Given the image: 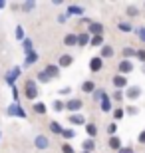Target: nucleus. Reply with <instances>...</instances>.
<instances>
[{
	"mask_svg": "<svg viewBox=\"0 0 145 153\" xmlns=\"http://www.w3.org/2000/svg\"><path fill=\"white\" fill-rule=\"evenodd\" d=\"M46 74H48V78H58V76H60V68H58V66H48V68L44 70Z\"/></svg>",
	"mask_w": 145,
	"mask_h": 153,
	"instance_id": "9d476101",
	"label": "nucleus"
},
{
	"mask_svg": "<svg viewBox=\"0 0 145 153\" xmlns=\"http://www.w3.org/2000/svg\"><path fill=\"white\" fill-rule=\"evenodd\" d=\"M24 96L28 97V100H36L38 88H36V82H34V79H28V82H26V85H24Z\"/></svg>",
	"mask_w": 145,
	"mask_h": 153,
	"instance_id": "f257e3e1",
	"label": "nucleus"
},
{
	"mask_svg": "<svg viewBox=\"0 0 145 153\" xmlns=\"http://www.w3.org/2000/svg\"><path fill=\"white\" fill-rule=\"evenodd\" d=\"M72 62H74V58L68 56V54H64V56L60 58V66H62V68H70V66H72Z\"/></svg>",
	"mask_w": 145,
	"mask_h": 153,
	"instance_id": "9b49d317",
	"label": "nucleus"
},
{
	"mask_svg": "<svg viewBox=\"0 0 145 153\" xmlns=\"http://www.w3.org/2000/svg\"><path fill=\"white\" fill-rule=\"evenodd\" d=\"M101 109L103 111H109V100H107V96L101 97Z\"/></svg>",
	"mask_w": 145,
	"mask_h": 153,
	"instance_id": "a878e982",
	"label": "nucleus"
},
{
	"mask_svg": "<svg viewBox=\"0 0 145 153\" xmlns=\"http://www.w3.org/2000/svg\"><path fill=\"white\" fill-rule=\"evenodd\" d=\"M109 147L112 149H121V139L115 137V135H112L109 137Z\"/></svg>",
	"mask_w": 145,
	"mask_h": 153,
	"instance_id": "ddd939ff",
	"label": "nucleus"
},
{
	"mask_svg": "<svg viewBox=\"0 0 145 153\" xmlns=\"http://www.w3.org/2000/svg\"><path fill=\"white\" fill-rule=\"evenodd\" d=\"M62 135L66 137V139H72V137L76 135V131L74 129H62Z\"/></svg>",
	"mask_w": 145,
	"mask_h": 153,
	"instance_id": "bb28decb",
	"label": "nucleus"
},
{
	"mask_svg": "<svg viewBox=\"0 0 145 153\" xmlns=\"http://www.w3.org/2000/svg\"><path fill=\"white\" fill-rule=\"evenodd\" d=\"M6 114L8 115H16V117H26V111H24L18 103H12V105H8V109H6Z\"/></svg>",
	"mask_w": 145,
	"mask_h": 153,
	"instance_id": "f03ea898",
	"label": "nucleus"
},
{
	"mask_svg": "<svg viewBox=\"0 0 145 153\" xmlns=\"http://www.w3.org/2000/svg\"><path fill=\"white\" fill-rule=\"evenodd\" d=\"M50 131L52 133H62V125L58 121H50Z\"/></svg>",
	"mask_w": 145,
	"mask_h": 153,
	"instance_id": "aec40b11",
	"label": "nucleus"
},
{
	"mask_svg": "<svg viewBox=\"0 0 145 153\" xmlns=\"http://www.w3.org/2000/svg\"><path fill=\"white\" fill-rule=\"evenodd\" d=\"M127 16H129V18L137 16V8H133V6H129V8H127Z\"/></svg>",
	"mask_w": 145,
	"mask_h": 153,
	"instance_id": "72a5a7b5",
	"label": "nucleus"
},
{
	"mask_svg": "<svg viewBox=\"0 0 145 153\" xmlns=\"http://www.w3.org/2000/svg\"><path fill=\"white\" fill-rule=\"evenodd\" d=\"M64 44L66 46H78V36L76 34H68L66 38H64Z\"/></svg>",
	"mask_w": 145,
	"mask_h": 153,
	"instance_id": "f8f14e48",
	"label": "nucleus"
},
{
	"mask_svg": "<svg viewBox=\"0 0 145 153\" xmlns=\"http://www.w3.org/2000/svg\"><path fill=\"white\" fill-rule=\"evenodd\" d=\"M82 90L84 91H94V84H91V82H84V84H82Z\"/></svg>",
	"mask_w": 145,
	"mask_h": 153,
	"instance_id": "c85d7f7f",
	"label": "nucleus"
},
{
	"mask_svg": "<svg viewBox=\"0 0 145 153\" xmlns=\"http://www.w3.org/2000/svg\"><path fill=\"white\" fill-rule=\"evenodd\" d=\"M123 56H125V58L135 56V50H133V48H123Z\"/></svg>",
	"mask_w": 145,
	"mask_h": 153,
	"instance_id": "2f4dec72",
	"label": "nucleus"
},
{
	"mask_svg": "<svg viewBox=\"0 0 145 153\" xmlns=\"http://www.w3.org/2000/svg\"><path fill=\"white\" fill-rule=\"evenodd\" d=\"M139 143H145V131H141V133H139Z\"/></svg>",
	"mask_w": 145,
	"mask_h": 153,
	"instance_id": "49530a36",
	"label": "nucleus"
},
{
	"mask_svg": "<svg viewBox=\"0 0 145 153\" xmlns=\"http://www.w3.org/2000/svg\"><path fill=\"white\" fill-rule=\"evenodd\" d=\"M119 153H133V149H131V147H121Z\"/></svg>",
	"mask_w": 145,
	"mask_h": 153,
	"instance_id": "a18cd8bd",
	"label": "nucleus"
},
{
	"mask_svg": "<svg viewBox=\"0 0 145 153\" xmlns=\"http://www.w3.org/2000/svg\"><path fill=\"white\" fill-rule=\"evenodd\" d=\"M115 129H117V125H115V123H112V125H109V127H107V131H109L112 135H113V133H115Z\"/></svg>",
	"mask_w": 145,
	"mask_h": 153,
	"instance_id": "c03bdc74",
	"label": "nucleus"
},
{
	"mask_svg": "<svg viewBox=\"0 0 145 153\" xmlns=\"http://www.w3.org/2000/svg\"><path fill=\"white\" fill-rule=\"evenodd\" d=\"M95 147V143L91 141V139H88V141H84V151H88V153H91V149Z\"/></svg>",
	"mask_w": 145,
	"mask_h": 153,
	"instance_id": "b1692460",
	"label": "nucleus"
},
{
	"mask_svg": "<svg viewBox=\"0 0 145 153\" xmlns=\"http://www.w3.org/2000/svg\"><path fill=\"white\" fill-rule=\"evenodd\" d=\"M135 56L139 58L141 62H145V50H139V52H135Z\"/></svg>",
	"mask_w": 145,
	"mask_h": 153,
	"instance_id": "58836bf2",
	"label": "nucleus"
},
{
	"mask_svg": "<svg viewBox=\"0 0 145 153\" xmlns=\"http://www.w3.org/2000/svg\"><path fill=\"white\" fill-rule=\"evenodd\" d=\"M109 56H113V48L112 46H103V48H101V60H103V58H109Z\"/></svg>",
	"mask_w": 145,
	"mask_h": 153,
	"instance_id": "f3484780",
	"label": "nucleus"
},
{
	"mask_svg": "<svg viewBox=\"0 0 145 153\" xmlns=\"http://www.w3.org/2000/svg\"><path fill=\"white\" fill-rule=\"evenodd\" d=\"M125 84H127V79L123 78V76H115V78H113V85H115L117 90H119V88H123Z\"/></svg>",
	"mask_w": 145,
	"mask_h": 153,
	"instance_id": "2eb2a0df",
	"label": "nucleus"
},
{
	"mask_svg": "<svg viewBox=\"0 0 145 153\" xmlns=\"http://www.w3.org/2000/svg\"><path fill=\"white\" fill-rule=\"evenodd\" d=\"M0 139H2V133H0Z\"/></svg>",
	"mask_w": 145,
	"mask_h": 153,
	"instance_id": "09e8293b",
	"label": "nucleus"
},
{
	"mask_svg": "<svg viewBox=\"0 0 145 153\" xmlns=\"http://www.w3.org/2000/svg\"><path fill=\"white\" fill-rule=\"evenodd\" d=\"M125 96H127L129 100H137V97L141 96V88H137V85H131V88H127Z\"/></svg>",
	"mask_w": 145,
	"mask_h": 153,
	"instance_id": "20e7f679",
	"label": "nucleus"
},
{
	"mask_svg": "<svg viewBox=\"0 0 145 153\" xmlns=\"http://www.w3.org/2000/svg\"><path fill=\"white\" fill-rule=\"evenodd\" d=\"M89 42V36L88 34H80L78 36V46H86Z\"/></svg>",
	"mask_w": 145,
	"mask_h": 153,
	"instance_id": "4be33fe9",
	"label": "nucleus"
},
{
	"mask_svg": "<svg viewBox=\"0 0 145 153\" xmlns=\"http://www.w3.org/2000/svg\"><path fill=\"white\" fill-rule=\"evenodd\" d=\"M64 108L70 109V111H78V109H82V100H70Z\"/></svg>",
	"mask_w": 145,
	"mask_h": 153,
	"instance_id": "423d86ee",
	"label": "nucleus"
},
{
	"mask_svg": "<svg viewBox=\"0 0 145 153\" xmlns=\"http://www.w3.org/2000/svg\"><path fill=\"white\" fill-rule=\"evenodd\" d=\"M60 94H62V96H68V94H72V88H62Z\"/></svg>",
	"mask_w": 145,
	"mask_h": 153,
	"instance_id": "a19ab883",
	"label": "nucleus"
},
{
	"mask_svg": "<svg viewBox=\"0 0 145 153\" xmlns=\"http://www.w3.org/2000/svg\"><path fill=\"white\" fill-rule=\"evenodd\" d=\"M94 94H95V96H94V97H95V100H101V97L106 96V91H103V90H95V91H94Z\"/></svg>",
	"mask_w": 145,
	"mask_h": 153,
	"instance_id": "c9c22d12",
	"label": "nucleus"
},
{
	"mask_svg": "<svg viewBox=\"0 0 145 153\" xmlns=\"http://www.w3.org/2000/svg\"><path fill=\"white\" fill-rule=\"evenodd\" d=\"M131 70H133V62L123 60V62L119 64V72H121V74H127V72H131Z\"/></svg>",
	"mask_w": 145,
	"mask_h": 153,
	"instance_id": "1a4fd4ad",
	"label": "nucleus"
},
{
	"mask_svg": "<svg viewBox=\"0 0 145 153\" xmlns=\"http://www.w3.org/2000/svg\"><path fill=\"white\" fill-rule=\"evenodd\" d=\"M34 6H36V2H24V4H22V10L24 12H30V10H34Z\"/></svg>",
	"mask_w": 145,
	"mask_h": 153,
	"instance_id": "cd10ccee",
	"label": "nucleus"
},
{
	"mask_svg": "<svg viewBox=\"0 0 145 153\" xmlns=\"http://www.w3.org/2000/svg\"><path fill=\"white\" fill-rule=\"evenodd\" d=\"M137 34H139V38H141V42L145 44V28H139V30H135Z\"/></svg>",
	"mask_w": 145,
	"mask_h": 153,
	"instance_id": "e433bc0d",
	"label": "nucleus"
},
{
	"mask_svg": "<svg viewBox=\"0 0 145 153\" xmlns=\"http://www.w3.org/2000/svg\"><path fill=\"white\" fill-rule=\"evenodd\" d=\"M68 14L70 16H80V14H84V10L80 6H68Z\"/></svg>",
	"mask_w": 145,
	"mask_h": 153,
	"instance_id": "dca6fc26",
	"label": "nucleus"
},
{
	"mask_svg": "<svg viewBox=\"0 0 145 153\" xmlns=\"http://www.w3.org/2000/svg\"><path fill=\"white\" fill-rule=\"evenodd\" d=\"M125 111L131 114V115H135V114H137V108H135V105H129V108H125Z\"/></svg>",
	"mask_w": 145,
	"mask_h": 153,
	"instance_id": "4c0bfd02",
	"label": "nucleus"
},
{
	"mask_svg": "<svg viewBox=\"0 0 145 153\" xmlns=\"http://www.w3.org/2000/svg\"><path fill=\"white\" fill-rule=\"evenodd\" d=\"M113 117H115V119H121V117H123V111H121V109H115V114H113Z\"/></svg>",
	"mask_w": 145,
	"mask_h": 153,
	"instance_id": "79ce46f5",
	"label": "nucleus"
},
{
	"mask_svg": "<svg viewBox=\"0 0 145 153\" xmlns=\"http://www.w3.org/2000/svg\"><path fill=\"white\" fill-rule=\"evenodd\" d=\"M18 76H20V68H14L10 74H6V82H8L10 85H14V82H16Z\"/></svg>",
	"mask_w": 145,
	"mask_h": 153,
	"instance_id": "6e6552de",
	"label": "nucleus"
},
{
	"mask_svg": "<svg viewBox=\"0 0 145 153\" xmlns=\"http://www.w3.org/2000/svg\"><path fill=\"white\" fill-rule=\"evenodd\" d=\"M70 123H76V125H82V123H86V119L82 117V115H78V114H74V115H70Z\"/></svg>",
	"mask_w": 145,
	"mask_h": 153,
	"instance_id": "a211bd4d",
	"label": "nucleus"
},
{
	"mask_svg": "<svg viewBox=\"0 0 145 153\" xmlns=\"http://www.w3.org/2000/svg\"><path fill=\"white\" fill-rule=\"evenodd\" d=\"M38 82H40V84H48V82H50V78H48V74H46V72H40V74H38Z\"/></svg>",
	"mask_w": 145,
	"mask_h": 153,
	"instance_id": "393cba45",
	"label": "nucleus"
},
{
	"mask_svg": "<svg viewBox=\"0 0 145 153\" xmlns=\"http://www.w3.org/2000/svg\"><path fill=\"white\" fill-rule=\"evenodd\" d=\"M34 145H36L38 149H48L50 147V139H48L46 135H38L36 139H34Z\"/></svg>",
	"mask_w": 145,
	"mask_h": 153,
	"instance_id": "7ed1b4c3",
	"label": "nucleus"
},
{
	"mask_svg": "<svg viewBox=\"0 0 145 153\" xmlns=\"http://www.w3.org/2000/svg\"><path fill=\"white\" fill-rule=\"evenodd\" d=\"M34 62H38V54H36V52H30V54H26V66H32Z\"/></svg>",
	"mask_w": 145,
	"mask_h": 153,
	"instance_id": "4468645a",
	"label": "nucleus"
},
{
	"mask_svg": "<svg viewBox=\"0 0 145 153\" xmlns=\"http://www.w3.org/2000/svg\"><path fill=\"white\" fill-rule=\"evenodd\" d=\"M4 6H6V2H4V0H0V10H2Z\"/></svg>",
	"mask_w": 145,
	"mask_h": 153,
	"instance_id": "de8ad7c7",
	"label": "nucleus"
},
{
	"mask_svg": "<svg viewBox=\"0 0 145 153\" xmlns=\"http://www.w3.org/2000/svg\"><path fill=\"white\" fill-rule=\"evenodd\" d=\"M89 32H91L94 36H101L103 34V26H101L100 22H91L89 24Z\"/></svg>",
	"mask_w": 145,
	"mask_h": 153,
	"instance_id": "0eeeda50",
	"label": "nucleus"
},
{
	"mask_svg": "<svg viewBox=\"0 0 145 153\" xmlns=\"http://www.w3.org/2000/svg\"><path fill=\"white\" fill-rule=\"evenodd\" d=\"M22 46H24V52H26V54H30V52H34V50H32V40H28V38H24Z\"/></svg>",
	"mask_w": 145,
	"mask_h": 153,
	"instance_id": "412c9836",
	"label": "nucleus"
},
{
	"mask_svg": "<svg viewBox=\"0 0 145 153\" xmlns=\"http://www.w3.org/2000/svg\"><path fill=\"white\" fill-rule=\"evenodd\" d=\"M101 42H103L101 36H94V38H91V46H101Z\"/></svg>",
	"mask_w": 145,
	"mask_h": 153,
	"instance_id": "7c9ffc66",
	"label": "nucleus"
},
{
	"mask_svg": "<svg viewBox=\"0 0 145 153\" xmlns=\"http://www.w3.org/2000/svg\"><path fill=\"white\" fill-rule=\"evenodd\" d=\"M82 153H88V151H82Z\"/></svg>",
	"mask_w": 145,
	"mask_h": 153,
	"instance_id": "8fccbe9b",
	"label": "nucleus"
},
{
	"mask_svg": "<svg viewBox=\"0 0 145 153\" xmlns=\"http://www.w3.org/2000/svg\"><path fill=\"white\" fill-rule=\"evenodd\" d=\"M101 66H103V62H101V58H100V56L91 58V62H89V70H91V72H100Z\"/></svg>",
	"mask_w": 145,
	"mask_h": 153,
	"instance_id": "39448f33",
	"label": "nucleus"
},
{
	"mask_svg": "<svg viewBox=\"0 0 145 153\" xmlns=\"http://www.w3.org/2000/svg\"><path fill=\"white\" fill-rule=\"evenodd\" d=\"M86 131L89 133V137H94L95 133H97V127H95L94 123H88V125H86Z\"/></svg>",
	"mask_w": 145,
	"mask_h": 153,
	"instance_id": "5701e85b",
	"label": "nucleus"
},
{
	"mask_svg": "<svg viewBox=\"0 0 145 153\" xmlns=\"http://www.w3.org/2000/svg\"><path fill=\"white\" fill-rule=\"evenodd\" d=\"M62 151H64V153H76V151H74V147H72V145H68V143L62 145Z\"/></svg>",
	"mask_w": 145,
	"mask_h": 153,
	"instance_id": "473e14b6",
	"label": "nucleus"
},
{
	"mask_svg": "<svg viewBox=\"0 0 145 153\" xmlns=\"http://www.w3.org/2000/svg\"><path fill=\"white\" fill-rule=\"evenodd\" d=\"M34 111H36V114H38V115H44L46 114V111H48V109H46V105H44V103H34Z\"/></svg>",
	"mask_w": 145,
	"mask_h": 153,
	"instance_id": "6ab92c4d",
	"label": "nucleus"
},
{
	"mask_svg": "<svg viewBox=\"0 0 145 153\" xmlns=\"http://www.w3.org/2000/svg\"><path fill=\"white\" fill-rule=\"evenodd\" d=\"M16 40H24V28L16 26Z\"/></svg>",
	"mask_w": 145,
	"mask_h": 153,
	"instance_id": "c756f323",
	"label": "nucleus"
},
{
	"mask_svg": "<svg viewBox=\"0 0 145 153\" xmlns=\"http://www.w3.org/2000/svg\"><path fill=\"white\" fill-rule=\"evenodd\" d=\"M54 109H56V111H62V109H64V103L62 102H54Z\"/></svg>",
	"mask_w": 145,
	"mask_h": 153,
	"instance_id": "ea45409f",
	"label": "nucleus"
},
{
	"mask_svg": "<svg viewBox=\"0 0 145 153\" xmlns=\"http://www.w3.org/2000/svg\"><path fill=\"white\" fill-rule=\"evenodd\" d=\"M121 97H123V96H121V91H119V90H117L115 94H113V100H115V102H119V100H121Z\"/></svg>",
	"mask_w": 145,
	"mask_h": 153,
	"instance_id": "37998d69",
	"label": "nucleus"
},
{
	"mask_svg": "<svg viewBox=\"0 0 145 153\" xmlns=\"http://www.w3.org/2000/svg\"><path fill=\"white\" fill-rule=\"evenodd\" d=\"M119 30H121V32H131V26H129V24H119Z\"/></svg>",
	"mask_w": 145,
	"mask_h": 153,
	"instance_id": "f704fd0d",
	"label": "nucleus"
}]
</instances>
